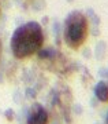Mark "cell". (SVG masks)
Returning a JSON list of instances; mask_svg holds the SVG:
<instances>
[{
  "label": "cell",
  "mask_w": 108,
  "mask_h": 124,
  "mask_svg": "<svg viewBox=\"0 0 108 124\" xmlns=\"http://www.w3.org/2000/svg\"><path fill=\"white\" fill-rule=\"evenodd\" d=\"M95 95L96 98L101 102H108V84L105 81H100L96 84V88H95Z\"/></svg>",
  "instance_id": "277c9868"
},
{
  "label": "cell",
  "mask_w": 108,
  "mask_h": 124,
  "mask_svg": "<svg viewBox=\"0 0 108 124\" xmlns=\"http://www.w3.org/2000/svg\"><path fill=\"white\" fill-rule=\"evenodd\" d=\"M0 14H1V4H0Z\"/></svg>",
  "instance_id": "8992f818"
},
{
  "label": "cell",
  "mask_w": 108,
  "mask_h": 124,
  "mask_svg": "<svg viewBox=\"0 0 108 124\" xmlns=\"http://www.w3.org/2000/svg\"><path fill=\"white\" fill-rule=\"evenodd\" d=\"M0 55H1V40H0Z\"/></svg>",
  "instance_id": "5b68a950"
},
{
  "label": "cell",
  "mask_w": 108,
  "mask_h": 124,
  "mask_svg": "<svg viewBox=\"0 0 108 124\" xmlns=\"http://www.w3.org/2000/svg\"><path fill=\"white\" fill-rule=\"evenodd\" d=\"M89 36V21L81 11H73L67 15L63 28V39L71 50L77 51L82 47Z\"/></svg>",
  "instance_id": "7a4b0ae2"
},
{
  "label": "cell",
  "mask_w": 108,
  "mask_h": 124,
  "mask_svg": "<svg viewBox=\"0 0 108 124\" xmlns=\"http://www.w3.org/2000/svg\"><path fill=\"white\" fill-rule=\"evenodd\" d=\"M27 124H48V112L43 105H32L27 113Z\"/></svg>",
  "instance_id": "3957f363"
},
{
  "label": "cell",
  "mask_w": 108,
  "mask_h": 124,
  "mask_svg": "<svg viewBox=\"0 0 108 124\" xmlns=\"http://www.w3.org/2000/svg\"><path fill=\"white\" fill-rule=\"evenodd\" d=\"M107 124H108V116H107Z\"/></svg>",
  "instance_id": "52a82bcc"
},
{
  "label": "cell",
  "mask_w": 108,
  "mask_h": 124,
  "mask_svg": "<svg viewBox=\"0 0 108 124\" xmlns=\"http://www.w3.org/2000/svg\"><path fill=\"white\" fill-rule=\"evenodd\" d=\"M11 51L17 59L30 58L44 44V32L38 22L30 21L18 26L11 37Z\"/></svg>",
  "instance_id": "6da1fadb"
}]
</instances>
